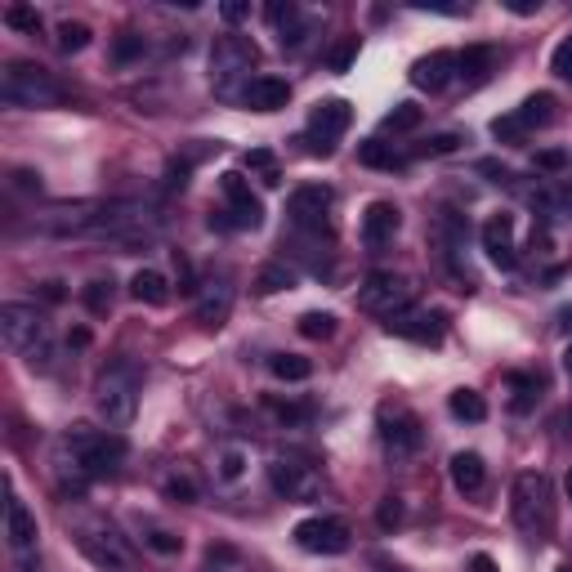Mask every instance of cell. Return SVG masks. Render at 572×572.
I'll return each instance as SVG.
<instances>
[{"instance_id":"9a60e30c","label":"cell","mask_w":572,"mask_h":572,"mask_svg":"<svg viewBox=\"0 0 572 572\" xmlns=\"http://www.w3.org/2000/svg\"><path fill=\"white\" fill-rule=\"evenodd\" d=\"M398 228H403V211L394 202H371L362 211V242L367 246H389L398 237Z\"/></svg>"},{"instance_id":"74e56055","label":"cell","mask_w":572,"mask_h":572,"mask_svg":"<svg viewBox=\"0 0 572 572\" xmlns=\"http://www.w3.org/2000/svg\"><path fill=\"white\" fill-rule=\"evenodd\" d=\"M5 23L9 27H18V32H41V14H36V9L32 5H9L5 9Z\"/></svg>"},{"instance_id":"4dcf8cb0","label":"cell","mask_w":572,"mask_h":572,"mask_svg":"<svg viewBox=\"0 0 572 572\" xmlns=\"http://www.w3.org/2000/svg\"><path fill=\"white\" fill-rule=\"evenodd\" d=\"M425 121V112L416 108V103H398L394 112H385V121H380V130H389V135H407V130H416Z\"/></svg>"},{"instance_id":"f546056e","label":"cell","mask_w":572,"mask_h":572,"mask_svg":"<svg viewBox=\"0 0 572 572\" xmlns=\"http://www.w3.org/2000/svg\"><path fill=\"white\" fill-rule=\"evenodd\" d=\"M295 286V273L286 264H264L260 278H255V295H278V291H291Z\"/></svg>"},{"instance_id":"44dd1931","label":"cell","mask_w":572,"mask_h":572,"mask_svg":"<svg viewBox=\"0 0 572 572\" xmlns=\"http://www.w3.org/2000/svg\"><path fill=\"white\" fill-rule=\"evenodd\" d=\"M497 68V50L492 45H470L465 54H456V76H461L465 85H483Z\"/></svg>"},{"instance_id":"7402d4cb","label":"cell","mask_w":572,"mask_h":572,"mask_svg":"<svg viewBox=\"0 0 572 572\" xmlns=\"http://www.w3.org/2000/svg\"><path fill=\"white\" fill-rule=\"evenodd\" d=\"M483 479H488V470H483V456L479 452H456L452 456V483H456V492H479L483 488Z\"/></svg>"},{"instance_id":"8d00e7d4","label":"cell","mask_w":572,"mask_h":572,"mask_svg":"<svg viewBox=\"0 0 572 572\" xmlns=\"http://www.w3.org/2000/svg\"><path fill=\"white\" fill-rule=\"evenodd\" d=\"M90 45V27L85 23H59V50L63 54H81Z\"/></svg>"},{"instance_id":"8992f818","label":"cell","mask_w":572,"mask_h":572,"mask_svg":"<svg viewBox=\"0 0 572 572\" xmlns=\"http://www.w3.org/2000/svg\"><path fill=\"white\" fill-rule=\"evenodd\" d=\"M358 304L367 313H380V318H394L412 304V282L398 278V273H371L358 291Z\"/></svg>"},{"instance_id":"680465c9","label":"cell","mask_w":572,"mask_h":572,"mask_svg":"<svg viewBox=\"0 0 572 572\" xmlns=\"http://www.w3.org/2000/svg\"><path fill=\"white\" fill-rule=\"evenodd\" d=\"M568 501H572V474H568Z\"/></svg>"},{"instance_id":"6da1fadb","label":"cell","mask_w":572,"mask_h":572,"mask_svg":"<svg viewBox=\"0 0 572 572\" xmlns=\"http://www.w3.org/2000/svg\"><path fill=\"white\" fill-rule=\"evenodd\" d=\"M63 452L72 456V470L85 474V479H99V474H112L121 461H126V438L121 434H103V429L76 425L68 438H63Z\"/></svg>"},{"instance_id":"4fadbf2b","label":"cell","mask_w":572,"mask_h":572,"mask_svg":"<svg viewBox=\"0 0 572 572\" xmlns=\"http://www.w3.org/2000/svg\"><path fill=\"white\" fill-rule=\"evenodd\" d=\"M380 434H385V447L394 456H412L421 447V421L407 407H394V412L380 416Z\"/></svg>"},{"instance_id":"8fae6325","label":"cell","mask_w":572,"mask_h":572,"mask_svg":"<svg viewBox=\"0 0 572 572\" xmlns=\"http://www.w3.org/2000/svg\"><path fill=\"white\" fill-rule=\"evenodd\" d=\"M349 121H354V108H349L345 99H327L313 108L309 117V135L318 139L309 152H322V157H331V148H336V139L349 130Z\"/></svg>"},{"instance_id":"d590c367","label":"cell","mask_w":572,"mask_h":572,"mask_svg":"<svg viewBox=\"0 0 572 572\" xmlns=\"http://www.w3.org/2000/svg\"><path fill=\"white\" fill-rule=\"evenodd\" d=\"M143 546L157 550V555H179L184 537H175V532H166V528H143Z\"/></svg>"},{"instance_id":"e575fe53","label":"cell","mask_w":572,"mask_h":572,"mask_svg":"<svg viewBox=\"0 0 572 572\" xmlns=\"http://www.w3.org/2000/svg\"><path fill=\"white\" fill-rule=\"evenodd\" d=\"M300 336L304 340H331V336H336V318H331V313H304V318H300Z\"/></svg>"},{"instance_id":"f907efd6","label":"cell","mask_w":572,"mask_h":572,"mask_svg":"<svg viewBox=\"0 0 572 572\" xmlns=\"http://www.w3.org/2000/svg\"><path fill=\"white\" fill-rule=\"evenodd\" d=\"M479 175H492V184H510V166H497V161H479Z\"/></svg>"},{"instance_id":"ffe728a7","label":"cell","mask_w":572,"mask_h":572,"mask_svg":"<svg viewBox=\"0 0 572 572\" xmlns=\"http://www.w3.org/2000/svg\"><path fill=\"white\" fill-rule=\"evenodd\" d=\"M286 99H291V85H286L282 76H255V81L246 85V103H251L255 112H278V108H286Z\"/></svg>"},{"instance_id":"1f68e13d","label":"cell","mask_w":572,"mask_h":572,"mask_svg":"<svg viewBox=\"0 0 572 572\" xmlns=\"http://www.w3.org/2000/svg\"><path fill=\"white\" fill-rule=\"evenodd\" d=\"M246 170H255L264 188H278L282 184V170H278V161H273L269 148H251V152H246Z\"/></svg>"},{"instance_id":"d4e9b609","label":"cell","mask_w":572,"mask_h":572,"mask_svg":"<svg viewBox=\"0 0 572 572\" xmlns=\"http://www.w3.org/2000/svg\"><path fill=\"white\" fill-rule=\"evenodd\" d=\"M260 219H264V206L260 202H228L219 215H211V224L233 233V228H260Z\"/></svg>"},{"instance_id":"9c48e42d","label":"cell","mask_w":572,"mask_h":572,"mask_svg":"<svg viewBox=\"0 0 572 572\" xmlns=\"http://www.w3.org/2000/svg\"><path fill=\"white\" fill-rule=\"evenodd\" d=\"M295 546L309 555H345L349 550V528L340 519H304L295 523Z\"/></svg>"},{"instance_id":"7c38bea8","label":"cell","mask_w":572,"mask_h":572,"mask_svg":"<svg viewBox=\"0 0 572 572\" xmlns=\"http://www.w3.org/2000/svg\"><path fill=\"white\" fill-rule=\"evenodd\" d=\"M255 68V45L246 41V36H219L215 41V54H211V72L219 81V90L228 94V81L242 72Z\"/></svg>"},{"instance_id":"9f6ffc18","label":"cell","mask_w":572,"mask_h":572,"mask_svg":"<svg viewBox=\"0 0 572 572\" xmlns=\"http://www.w3.org/2000/svg\"><path fill=\"white\" fill-rule=\"evenodd\" d=\"M470 572H497V564H492V555H474L470 559Z\"/></svg>"},{"instance_id":"60d3db41","label":"cell","mask_w":572,"mask_h":572,"mask_svg":"<svg viewBox=\"0 0 572 572\" xmlns=\"http://www.w3.org/2000/svg\"><path fill=\"white\" fill-rule=\"evenodd\" d=\"M219 184H224V197H228V202H255L251 184H246V179L237 175V170H228V175L219 179Z\"/></svg>"},{"instance_id":"681fc988","label":"cell","mask_w":572,"mask_h":572,"mask_svg":"<svg viewBox=\"0 0 572 572\" xmlns=\"http://www.w3.org/2000/svg\"><path fill=\"white\" fill-rule=\"evenodd\" d=\"M219 14H224V23H242V18L251 14V5H246V0H228V5H219Z\"/></svg>"},{"instance_id":"816d5d0a","label":"cell","mask_w":572,"mask_h":572,"mask_svg":"<svg viewBox=\"0 0 572 572\" xmlns=\"http://www.w3.org/2000/svg\"><path fill=\"white\" fill-rule=\"evenodd\" d=\"M398 519H403V505H398V501H385V505H380V528H394Z\"/></svg>"},{"instance_id":"603a6c76","label":"cell","mask_w":572,"mask_h":572,"mask_svg":"<svg viewBox=\"0 0 572 572\" xmlns=\"http://www.w3.org/2000/svg\"><path fill=\"white\" fill-rule=\"evenodd\" d=\"M130 295H135L139 304H152V309H161V304L170 300V282L161 278L157 269H139L135 278H130Z\"/></svg>"},{"instance_id":"f1b7e54d","label":"cell","mask_w":572,"mask_h":572,"mask_svg":"<svg viewBox=\"0 0 572 572\" xmlns=\"http://www.w3.org/2000/svg\"><path fill=\"white\" fill-rule=\"evenodd\" d=\"M206 572H260L246 555H237L233 546H215L206 550Z\"/></svg>"},{"instance_id":"f35d334b","label":"cell","mask_w":572,"mask_h":572,"mask_svg":"<svg viewBox=\"0 0 572 572\" xmlns=\"http://www.w3.org/2000/svg\"><path fill=\"white\" fill-rule=\"evenodd\" d=\"M461 135H434V139H425L421 148H416V157H447V152H456L461 148Z\"/></svg>"},{"instance_id":"ba28073f","label":"cell","mask_w":572,"mask_h":572,"mask_svg":"<svg viewBox=\"0 0 572 572\" xmlns=\"http://www.w3.org/2000/svg\"><path fill=\"white\" fill-rule=\"evenodd\" d=\"M269 483L273 492L286 501H313L322 492V474L304 461H273L269 465Z\"/></svg>"},{"instance_id":"2e32d148","label":"cell","mask_w":572,"mask_h":572,"mask_svg":"<svg viewBox=\"0 0 572 572\" xmlns=\"http://www.w3.org/2000/svg\"><path fill=\"white\" fill-rule=\"evenodd\" d=\"M483 251H488V260L497 264V269H514V264H519V255H514V219L510 215H492L488 224H483Z\"/></svg>"},{"instance_id":"484cf974","label":"cell","mask_w":572,"mask_h":572,"mask_svg":"<svg viewBox=\"0 0 572 572\" xmlns=\"http://www.w3.org/2000/svg\"><path fill=\"white\" fill-rule=\"evenodd\" d=\"M555 94H532V99H523V108L514 112V117H519V126H523V135H528V130H541V126H550V121H555Z\"/></svg>"},{"instance_id":"30bf717a","label":"cell","mask_w":572,"mask_h":572,"mask_svg":"<svg viewBox=\"0 0 572 572\" xmlns=\"http://www.w3.org/2000/svg\"><path fill=\"white\" fill-rule=\"evenodd\" d=\"M331 202H336V193H331L327 184H304L291 193V202H286V215H291L295 228H313V233H322L327 228V215H331Z\"/></svg>"},{"instance_id":"db71d44e","label":"cell","mask_w":572,"mask_h":572,"mask_svg":"<svg viewBox=\"0 0 572 572\" xmlns=\"http://www.w3.org/2000/svg\"><path fill=\"white\" fill-rule=\"evenodd\" d=\"M416 9H438V14H461V5H447V0H416Z\"/></svg>"},{"instance_id":"3957f363","label":"cell","mask_w":572,"mask_h":572,"mask_svg":"<svg viewBox=\"0 0 572 572\" xmlns=\"http://www.w3.org/2000/svg\"><path fill=\"white\" fill-rule=\"evenodd\" d=\"M510 514L514 528L528 532V537H541L555 519V492H550L546 474H519L510 488Z\"/></svg>"},{"instance_id":"d6986e66","label":"cell","mask_w":572,"mask_h":572,"mask_svg":"<svg viewBox=\"0 0 572 572\" xmlns=\"http://www.w3.org/2000/svg\"><path fill=\"white\" fill-rule=\"evenodd\" d=\"M228 313H233V286L211 282L202 291V300H197V322H202V327H224Z\"/></svg>"},{"instance_id":"52a82bcc","label":"cell","mask_w":572,"mask_h":572,"mask_svg":"<svg viewBox=\"0 0 572 572\" xmlns=\"http://www.w3.org/2000/svg\"><path fill=\"white\" fill-rule=\"evenodd\" d=\"M76 541H81V550L103 572H135V550H130L112 528H81Z\"/></svg>"},{"instance_id":"91938a15","label":"cell","mask_w":572,"mask_h":572,"mask_svg":"<svg viewBox=\"0 0 572 572\" xmlns=\"http://www.w3.org/2000/svg\"><path fill=\"white\" fill-rule=\"evenodd\" d=\"M564 572H572V568H564Z\"/></svg>"},{"instance_id":"ab89813d","label":"cell","mask_w":572,"mask_h":572,"mask_svg":"<svg viewBox=\"0 0 572 572\" xmlns=\"http://www.w3.org/2000/svg\"><path fill=\"white\" fill-rule=\"evenodd\" d=\"M246 474V452H237V447H228L224 456H219V479H228V483H237Z\"/></svg>"},{"instance_id":"cb8c5ba5","label":"cell","mask_w":572,"mask_h":572,"mask_svg":"<svg viewBox=\"0 0 572 572\" xmlns=\"http://www.w3.org/2000/svg\"><path fill=\"white\" fill-rule=\"evenodd\" d=\"M358 161L371 170H403L407 157L403 152H394V143H380V139H362L358 143Z\"/></svg>"},{"instance_id":"b9f144b4","label":"cell","mask_w":572,"mask_h":572,"mask_svg":"<svg viewBox=\"0 0 572 572\" xmlns=\"http://www.w3.org/2000/svg\"><path fill=\"white\" fill-rule=\"evenodd\" d=\"M269 23H273V27H278V32L286 36L295 23H300V9H295V5H282V0H278V5H269Z\"/></svg>"},{"instance_id":"836d02e7","label":"cell","mask_w":572,"mask_h":572,"mask_svg":"<svg viewBox=\"0 0 572 572\" xmlns=\"http://www.w3.org/2000/svg\"><path fill=\"white\" fill-rule=\"evenodd\" d=\"M81 300H85V309H90L94 318H103V313H112V282L94 278V282L81 291Z\"/></svg>"},{"instance_id":"7dc6e473","label":"cell","mask_w":572,"mask_h":572,"mask_svg":"<svg viewBox=\"0 0 572 572\" xmlns=\"http://www.w3.org/2000/svg\"><path fill=\"white\" fill-rule=\"evenodd\" d=\"M112 54H117V63H130V59H139V54H143V36L126 32V36H121V41H117V50H112Z\"/></svg>"},{"instance_id":"f5cc1de1","label":"cell","mask_w":572,"mask_h":572,"mask_svg":"<svg viewBox=\"0 0 572 572\" xmlns=\"http://www.w3.org/2000/svg\"><path fill=\"white\" fill-rule=\"evenodd\" d=\"M505 9H510V14H537L541 0H505Z\"/></svg>"},{"instance_id":"4316f807","label":"cell","mask_w":572,"mask_h":572,"mask_svg":"<svg viewBox=\"0 0 572 572\" xmlns=\"http://www.w3.org/2000/svg\"><path fill=\"white\" fill-rule=\"evenodd\" d=\"M447 412H452L456 421H470V425L488 421V403H483V394H474V389H456V394L447 398Z\"/></svg>"},{"instance_id":"e0dca14e","label":"cell","mask_w":572,"mask_h":572,"mask_svg":"<svg viewBox=\"0 0 572 572\" xmlns=\"http://www.w3.org/2000/svg\"><path fill=\"white\" fill-rule=\"evenodd\" d=\"M452 76H456V54L452 50H434V54H425V59L412 63V85H416V90L438 94Z\"/></svg>"},{"instance_id":"7a4b0ae2","label":"cell","mask_w":572,"mask_h":572,"mask_svg":"<svg viewBox=\"0 0 572 572\" xmlns=\"http://www.w3.org/2000/svg\"><path fill=\"white\" fill-rule=\"evenodd\" d=\"M0 99L9 108H54L63 103V85L36 63H9L0 76Z\"/></svg>"},{"instance_id":"bcb514c9","label":"cell","mask_w":572,"mask_h":572,"mask_svg":"<svg viewBox=\"0 0 572 572\" xmlns=\"http://www.w3.org/2000/svg\"><path fill=\"white\" fill-rule=\"evenodd\" d=\"M492 135H497L501 143H514V139H523V126H519V117H514V112H510V117H497V121H492Z\"/></svg>"},{"instance_id":"277c9868","label":"cell","mask_w":572,"mask_h":572,"mask_svg":"<svg viewBox=\"0 0 572 572\" xmlns=\"http://www.w3.org/2000/svg\"><path fill=\"white\" fill-rule=\"evenodd\" d=\"M0 336L14 354H27V362H45L50 358V327L45 318L32 309V304H5L0 309Z\"/></svg>"},{"instance_id":"11a10c76","label":"cell","mask_w":572,"mask_h":572,"mask_svg":"<svg viewBox=\"0 0 572 572\" xmlns=\"http://www.w3.org/2000/svg\"><path fill=\"white\" fill-rule=\"evenodd\" d=\"M18 188H27V193H32V188H41V175H32V170H18Z\"/></svg>"},{"instance_id":"c3c4849f","label":"cell","mask_w":572,"mask_h":572,"mask_svg":"<svg viewBox=\"0 0 572 572\" xmlns=\"http://www.w3.org/2000/svg\"><path fill=\"white\" fill-rule=\"evenodd\" d=\"M166 497H170V501H197L193 479H184V474H179V479H170V483H166Z\"/></svg>"},{"instance_id":"f6af8a7d","label":"cell","mask_w":572,"mask_h":572,"mask_svg":"<svg viewBox=\"0 0 572 572\" xmlns=\"http://www.w3.org/2000/svg\"><path fill=\"white\" fill-rule=\"evenodd\" d=\"M354 54H358V36H345V41L336 45V54H331V72H345L349 63H354Z\"/></svg>"},{"instance_id":"ac0fdd59","label":"cell","mask_w":572,"mask_h":572,"mask_svg":"<svg viewBox=\"0 0 572 572\" xmlns=\"http://www.w3.org/2000/svg\"><path fill=\"white\" fill-rule=\"evenodd\" d=\"M5 537L14 550H32L36 537H41V532H36V514L27 510L23 497H14V492H9V501H5Z\"/></svg>"},{"instance_id":"5b68a950","label":"cell","mask_w":572,"mask_h":572,"mask_svg":"<svg viewBox=\"0 0 572 572\" xmlns=\"http://www.w3.org/2000/svg\"><path fill=\"white\" fill-rule=\"evenodd\" d=\"M94 403H99L103 421L112 429H126L135 421V407H139V371L130 367V362H117V367H108L99 376V394H94Z\"/></svg>"},{"instance_id":"5bb4252c","label":"cell","mask_w":572,"mask_h":572,"mask_svg":"<svg viewBox=\"0 0 572 572\" xmlns=\"http://www.w3.org/2000/svg\"><path fill=\"white\" fill-rule=\"evenodd\" d=\"M394 336H407L416 345H438L443 340V313H421V309H403L385 322Z\"/></svg>"},{"instance_id":"7bdbcfd3","label":"cell","mask_w":572,"mask_h":572,"mask_svg":"<svg viewBox=\"0 0 572 572\" xmlns=\"http://www.w3.org/2000/svg\"><path fill=\"white\" fill-rule=\"evenodd\" d=\"M550 68H555V76L572 81V36H564V41L555 45V59H550Z\"/></svg>"},{"instance_id":"6f0895ef","label":"cell","mask_w":572,"mask_h":572,"mask_svg":"<svg viewBox=\"0 0 572 572\" xmlns=\"http://www.w3.org/2000/svg\"><path fill=\"white\" fill-rule=\"evenodd\" d=\"M564 367H568V371H572V349H568V354H564Z\"/></svg>"},{"instance_id":"ee69618b","label":"cell","mask_w":572,"mask_h":572,"mask_svg":"<svg viewBox=\"0 0 572 572\" xmlns=\"http://www.w3.org/2000/svg\"><path fill=\"white\" fill-rule=\"evenodd\" d=\"M537 170H550V175H559V170H568V152L564 148H546L537 152V161H532Z\"/></svg>"},{"instance_id":"83f0119b","label":"cell","mask_w":572,"mask_h":572,"mask_svg":"<svg viewBox=\"0 0 572 572\" xmlns=\"http://www.w3.org/2000/svg\"><path fill=\"white\" fill-rule=\"evenodd\" d=\"M528 202L541 206V211H568L572 215V179H559V184H550V188H537Z\"/></svg>"},{"instance_id":"d6a6232c","label":"cell","mask_w":572,"mask_h":572,"mask_svg":"<svg viewBox=\"0 0 572 572\" xmlns=\"http://www.w3.org/2000/svg\"><path fill=\"white\" fill-rule=\"evenodd\" d=\"M269 371H273L278 380H309L313 362L300 358V354H273V358H269Z\"/></svg>"}]
</instances>
